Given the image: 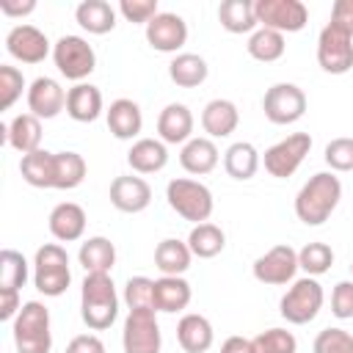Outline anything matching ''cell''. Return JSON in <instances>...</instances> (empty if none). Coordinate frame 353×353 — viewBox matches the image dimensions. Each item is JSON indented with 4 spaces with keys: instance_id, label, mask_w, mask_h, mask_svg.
I'll use <instances>...</instances> for the list:
<instances>
[{
    "instance_id": "obj_26",
    "label": "cell",
    "mask_w": 353,
    "mask_h": 353,
    "mask_svg": "<svg viewBox=\"0 0 353 353\" xmlns=\"http://www.w3.org/2000/svg\"><path fill=\"white\" fill-rule=\"evenodd\" d=\"M190 298H193V290L182 276L154 279V312H165V314L182 312V309H188Z\"/></svg>"
},
{
    "instance_id": "obj_23",
    "label": "cell",
    "mask_w": 353,
    "mask_h": 353,
    "mask_svg": "<svg viewBox=\"0 0 353 353\" xmlns=\"http://www.w3.org/2000/svg\"><path fill=\"white\" fill-rule=\"evenodd\" d=\"M240 110L232 99H210L201 110V127L210 138H226L237 130Z\"/></svg>"
},
{
    "instance_id": "obj_31",
    "label": "cell",
    "mask_w": 353,
    "mask_h": 353,
    "mask_svg": "<svg viewBox=\"0 0 353 353\" xmlns=\"http://www.w3.org/2000/svg\"><path fill=\"white\" fill-rule=\"evenodd\" d=\"M207 74H210V66L196 52H176L174 61L168 63V77L179 88H196L207 80Z\"/></svg>"
},
{
    "instance_id": "obj_17",
    "label": "cell",
    "mask_w": 353,
    "mask_h": 353,
    "mask_svg": "<svg viewBox=\"0 0 353 353\" xmlns=\"http://www.w3.org/2000/svg\"><path fill=\"white\" fill-rule=\"evenodd\" d=\"M66 108V91L52 77H36L28 88V113L36 119H55Z\"/></svg>"
},
{
    "instance_id": "obj_19",
    "label": "cell",
    "mask_w": 353,
    "mask_h": 353,
    "mask_svg": "<svg viewBox=\"0 0 353 353\" xmlns=\"http://www.w3.org/2000/svg\"><path fill=\"white\" fill-rule=\"evenodd\" d=\"M157 135L163 143H188L193 138V113L182 102H171L157 116Z\"/></svg>"
},
{
    "instance_id": "obj_35",
    "label": "cell",
    "mask_w": 353,
    "mask_h": 353,
    "mask_svg": "<svg viewBox=\"0 0 353 353\" xmlns=\"http://www.w3.org/2000/svg\"><path fill=\"white\" fill-rule=\"evenodd\" d=\"M223 245H226V234H223V229L221 226H215V223H196L193 229H190V234H188V248H190V254L193 256H199V259H212V256H218L221 251H223Z\"/></svg>"
},
{
    "instance_id": "obj_28",
    "label": "cell",
    "mask_w": 353,
    "mask_h": 353,
    "mask_svg": "<svg viewBox=\"0 0 353 353\" xmlns=\"http://www.w3.org/2000/svg\"><path fill=\"white\" fill-rule=\"evenodd\" d=\"M74 19L83 30H88L94 36H105L116 28V8L105 0H83L74 8Z\"/></svg>"
},
{
    "instance_id": "obj_52",
    "label": "cell",
    "mask_w": 353,
    "mask_h": 353,
    "mask_svg": "<svg viewBox=\"0 0 353 353\" xmlns=\"http://www.w3.org/2000/svg\"><path fill=\"white\" fill-rule=\"evenodd\" d=\"M350 273H353V265H350Z\"/></svg>"
},
{
    "instance_id": "obj_50",
    "label": "cell",
    "mask_w": 353,
    "mask_h": 353,
    "mask_svg": "<svg viewBox=\"0 0 353 353\" xmlns=\"http://www.w3.org/2000/svg\"><path fill=\"white\" fill-rule=\"evenodd\" d=\"M36 11V0H0V14L6 17H25Z\"/></svg>"
},
{
    "instance_id": "obj_39",
    "label": "cell",
    "mask_w": 353,
    "mask_h": 353,
    "mask_svg": "<svg viewBox=\"0 0 353 353\" xmlns=\"http://www.w3.org/2000/svg\"><path fill=\"white\" fill-rule=\"evenodd\" d=\"M28 281V259L14 251L3 248L0 251V290H19Z\"/></svg>"
},
{
    "instance_id": "obj_44",
    "label": "cell",
    "mask_w": 353,
    "mask_h": 353,
    "mask_svg": "<svg viewBox=\"0 0 353 353\" xmlns=\"http://www.w3.org/2000/svg\"><path fill=\"white\" fill-rule=\"evenodd\" d=\"M325 163L331 165V171H353V138H334L325 146Z\"/></svg>"
},
{
    "instance_id": "obj_20",
    "label": "cell",
    "mask_w": 353,
    "mask_h": 353,
    "mask_svg": "<svg viewBox=\"0 0 353 353\" xmlns=\"http://www.w3.org/2000/svg\"><path fill=\"white\" fill-rule=\"evenodd\" d=\"M47 226H50V234L55 240L74 243L85 232V210L74 201H61V204L52 207V212L47 218Z\"/></svg>"
},
{
    "instance_id": "obj_43",
    "label": "cell",
    "mask_w": 353,
    "mask_h": 353,
    "mask_svg": "<svg viewBox=\"0 0 353 353\" xmlns=\"http://www.w3.org/2000/svg\"><path fill=\"white\" fill-rule=\"evenodd\" d=\"M25 88V77L17 66L3 63L0 66V110H11V105L22 97Z\"/></svg>"
},
{
    "instance_id": "obj_48",
    "label": "cell",
    "mask_w": 353,
    "mask_h": 353,
    "mask_svg": "<svg viewBox=\"0 0 353 353\" xmlns=\"http://www.w3.org/2000/svg\"><path fill=\"white\" fill-rule=\"evenodd\" d=\"M66 353H105V345L97 334H77L66 345Z\"/></svg>"
},
{
    "instance_id": "obj_15",
    "label": "cell",
    "mask_w": 353,
    "mask_h": 353,
    "mask_svg": "<svg viewBox=\"0 0 353 353\" xmlns=\"http://www.w3.org/2000/svg\"><path fill=\"white\" fill-rule=\"evenodd\" d=\"M6 50L19 63H41L50 55V39L36 25H17L6 36Z\"/></svg>"
},
{
    "instance_id": "obj_9",
    "label": "cell",
    "mask_w": 353,
    "mask_h": 353,
    "mask_svg": "<svg viewBox=\"0 0 353 353\" xmlns=\"http://www.w3.org/2000/svg\"><path fill=\"white\" fill-rule=\"evenodd\" d=\"M124 353H160L163 334L154 309H130L121 331Z\"/></svg>"
},
{
    "instance_id": "obj_8",
    "label": "cell",
    "mask_w": 353,
    "mask_h": 353,
    "mask_svg": "<svg viewBox=\"0 0 353 353\" xmlns=\"http://www.w3.org/2000/svg\"><path fill=\"white\" fill-rule=\"evenodd\" d=\"M309 149H312V135H309V132H292V135H287L284 141H279V143H273L270 149H265L262 165H265V171H268L270 176L287 179V176H292V174L298 171V165L306 160Z\"/></svg>"
},
{
    "instance_id": "obj_34",
    "label": "cell",
    "mask_w": 353,
    "mask_h": 353,
    "mask_svg": "<svg viewBox=\"0 0 353 353\" xmlns=\"http://www.w3.org/2000/svg\"><path fill=\"white\" fill-rule=\"evenodd\" d=\"M218 22L229 33H254L259 25L251 0H223L218 6Z\"/></svg>"
},
{
    "instance_id": "obj_40",
    "label": "cell",
    "mask_w": 353,
    "mask_h": 353,
    "mask_svg": "<svg viewBox=\"0 0 353 353\" xmlns=\"http://www.w3.org/2000/svg\"><path fill=\"white\" fill-rule=\"evenodd\" d=\"M251 345H254V353H295L298 350V339L287 328H268L256 334Z\"/></svg>"
},
{
    "instance_id": "obj_22",
    "label": "cell",
    "mask_w": 353,
    "mask_h": 353,
    "mask_svg": "<svg viewBox=\"0 0 353 353\" xmlns=\"http://www.w3.org/2000/svg\"><path fill=\"white\" fill-rule=\"evenodd\" d=\"M108 130L119 138V141H132L138 138V132L143 130V113L138 108V102L132 99H113L108 108Z\"/></svg>"
},
{
    "instance_id": "obj_30",
    "label": "cell",
    "mask_w": 353,
    "mask_h": 353,
    "mask_svg": "<svg viewBox=\"0 0 353 353\" xmlns=\"http://www.w3.org/2000/svg\"><path fill=\"white\" fill-rule=\"evenodd\" d=\"M77 259L85 273H110L116 265V245L102 234L88 237L85 243H80Z\"/></svg>"
},
{
    "instance_id": "obj_42",
    "label": "cell",
    "mask_w": 353,
    "mask_h": 353,
    "mask_svg": "<svg viewBox=\"0 0 353 353\" xmlns=\"http://www.w3.org/2000/svg\"><path fill=\"white\" fill-rule=\"evenodd\" d=\"M312 353H353V334L345 328H323L312 342Z\"/></svg>"
},
{
    "instance_id": "obj_1",
    "label": "cell",
    "mask_w": 353,
    "mask_h": 353,
    "mask_svg": "<svg viewBox=\"0 0 353 353\" xmlns=\"http://www.w3.org/2000/svg\"><path fill=\"white\" fill-rule=\"evenodd\" d=\"M342 199V182L331 171H320L309 176V182L295 196V215L306 226H320L331 218Z\"/></svg>"
},
{
    "instance_id": "obj_24",
    "label": "cell",
    "mask_w": 353,
    "mask_h": 353,
    "mask_svg": "<svg viewBox=\"0 0 353 353\" xmlns=\"http://www.w3.org/2000/svg\"><path fill=\"white\" fill-rule=\"evenodd\" d=\"M66 113H69V119H74L80 124L97 121L99 113H102V91L91 83L72 85L66 91Z\"/></svg>"
},
{
    "instance_id": "obj_49",
    "label": "cell",
    "mask_w": 353,
    "mask_h": 353,
    "mask_svg": "<svg viewBox=\"0 0 353 353\" xmlns=\"http://www.w3.org/2000/svg\"><path fill=\"white\" fill-rule=\"evenodd\" d=\"M19 309V290H0V320H14Z\"/></svg>"
},
{
    "instance_id": "obj_21",
    "label": "cell",
    "mask_w": 353,
    "mask_h": 353,
    "mask_svg": "<svg viewBox=\"0 0 353 353\" xmlns=\"http://www.w3.org/2000/svg\"><path fill=\"white\" fill-rule=\"evenodd\" d=\"M176 339H179V347L185 353H207L212 347L215 331H212V323L204 314L190 312L176 323Z\"/></svg>"
},
{
    "instance_id": "obj_6",
    "label": "cell",
    "mask_w": 353,
    "mask_h": 353,
    "mask_svg": "<svg viewBox=\"0 0 353 353\" xmlns=\"http://www.w3.org/2000/svg\"><path fill=\"white\" fill-rule=\"evenodd\" d=\"M323 301H325V292H323L320 281L312 279V276H303V279L292 281V287L284 292V298L279 303V312L287 323L306 325L320 314Z\"/></svg>"
},
{
    "instance_id": "obj_47",
    "label": "cell",
    "mask_w": 353,
    "mask_h": 353,
    "mask_svg": "<svg viewBox=\"0 0 353 353\" xmlns=\"http://www.w3.org/2000/svg\"><path fill=\"white\" fill-rule=\"evenodd\" d=\"M331 25L353 36V0H336L331 6Z\"/></svg>"
},
{
    "instance_id": "obj_13",
    "label": "cell",
    "mask_w": 353,
    "mask_h": 353,
    "mask_svg": "<svg viewBox=\"0 0 353 353\" xmlns=\"http://www.w3.org/2000/svg\"><path fill=\"white\" fill-rule=\"evenodd\" d=\"M295 273H298V251L287 243H279L254 259V279L262 284L279 287V284L292 281Z\"/></svg>"
},
{
    "instance_id": "obj_10",
    "label": "cell",
    "mask_w": 353,
    "mask_h": 353,
    "mask_svg": "<svg viewBox=\"0 0 353 353\" xmlns=\"http://www.w3.org/2000/svg\"><path fill=\"white\" fill-rule=\"evenodd\" d=\"M254 14L259 28H270L279 33H298L309 22V11L301 0H256Z\"/></svg>"
},
{
    "instance_id": "obj_11",
    "label": "cell",
    "mask_w": 353,
    "mask_h": 353,
    "mask_svg": "<svg viewBox=\"0 0 353 353\" xmlns=\"http://www.w3.org/2000/svg\"><path fill=\"white\" fill-rule=\"evenodd\" d=\"M262 110L270 124H295L306 113V94L295 83H276L265 91Z\"/></svg>"
},
{
    "instance_id": "obj_51",
    "label": "cell",
    "mask_w": 353,
    "mask_h": 353,
    "mask_svg": "<svg viewBox=\"0 0 353 353\" xmlns=\"http://www.w3.org/2000/svg\"><path fill=\"white\" fill-rule=\"evenodd\" d=\"M221 353H254V345H251V339H245V336H229L223 345H221Z\"/></svg>"
},
{
    "instance_id": "obj_14",
    "label": "cell",
    "mask_w": 353,
    "mask_h": 353,
    "mask_svg": "<svg viewBox=\"0 0 353 353\" xmlns=\"http://www.w3.org/2000/svg\"><path fill=\"white\" fill-rule=\"evenodd\" d=\"M146 41L157 52H176L188 41V22L174 11H160L146 25Z\"/></svg>"
},
{
    "instance_id": "obj_45",
    "label": "cell",
    "mask_w": 353,
    "mask_h": 353,
    "mask_svg": "<svg viewBox=\"0 0 353 353\" xmlns=\"http://www.w3.org/2000/svg\"><path fill=\"white\" fill-rule=\"evenodd\" d=\"M119 11L127 22H135V25H149L160 11H157V0H121L119 3Z\"/></svg>"
},
{
    "instance_id": "obj_3",
    "label": "cell",
    "mask_w": 353,
    "mask_h": 353,
    "mask_svg": "<svg viewBox=\"0 0 353 353\" xmlns=\"http://www.w3.org/2000/svg\"><path fill=\"white\" fill-rule=\"evenodd\" d=\"M14 345L17 353H50L52 331H50V309L41 301L22 303L19 314L14 317Z\"/></svg>"
},
{
    "instance_id": "obj_27",
    "label": "cell",
    "mask_w": 353,
    "mask_h": 353,
    "mask_svg": "<svg viewBox=\"0 0 353 353\" xmlns=\"http://www.w3.org/2000/svg\"><path fill=\"white\" fill-rule=\"evenodd\" d=\"M218 160H221V154H218V146L212 143V138H190L179 152L182 168L196 176L210 174L218 165Z\"/></svg>"
},
{
    "instance_id": "obj_18",
    "label": "cell",
    "mask_w": 353,
    "mask_h": 353,
    "mask_svg": "<svg viewBox=\"0 0 353 353\" xmlns=\"http://www.w3.org/2000/svg\"><path fill=\"white\" fill-rule=\"evenodd\" d=\"M0 141H6L11 149H17L22 157L41 149V119L33 113H19L11 119V124L0 127Z\"/></svg>"
},
{
    "instance_id": "obj_5",
    "label": "cell",
    "mask_w": 353,
    "mask_h": 353,
    "mask_svg": "<svg viewBox=\"0 0 353 353\" xmlns=\"http://www.w3.org/2000/svg\"><path fill=\"white\" fill-rule=\"evenodd\" d=\"M165 199H168V207L179 218L193 221V223H207L212 210H215L210 188L196 182V179H188V176L171 179L168 188H165Z\"/></svg>"
},
{
    "instance_id": "obj_12",
    "label": "cell",
    "mask_w": 353,
    "mask_h": 353,
    "mask_svg": "<svg viewBox=\"0 0 353 353\" xmlns=\"http://www.w3.org/2000/svg\"><path fill=\"white\" fill-rule=\"evenodd\" d=\"M317 63L328 74L350 72L353 69V36L328 22L317 36Z\"/></svg>"
},
{
    "instance_id": "obj_37",
    "label": "cell",
    "mask_w": 353,
    "mask_h": 353,
    "mask_svg": "<svg viewBox=\"0 0 353 353\" xmlns=\"http://www.w3.org/2000/svg\"><path fill=\"white\" fill-rule=\"evenodd\" d=\"M52 154L55 152H47V149H39V152H30L19 160V174L28 185L33 188H52Z\"/></svg>"
},
{
    "instance_id": "obj_32",
    "label": "cell",
    "mask_w": 353,
    "mask_h": 353,
    "mask_svg": "<svg viewBox=\"0 0 353 353\" xmlns=\"http://www.w3.org/2000/svg\"><path fill=\"white\" fill-rule=\"evenodd\" d=\"M190 259H193V254H190L188 243H182L176 237H165L154 248V268L163 276H182L190 268Z\"/></svg>"
},
{
    "instance_id": "obj_41",
    "label": "cell",
    "mask_w": 353,
    "mask_h": 353,
    "mask_svg": "<svg viewBox=\"0 0 353 353\" xmlns=\"http://www.w3.org/2000/svg\"><path fill=\"white\" fill-rule=\"evenodd\" d=\"M124 303L130 309H154V279L132 276L124 287Z\"/></svg>"
},
{
    "instance_id": "obj_38",
    "label": "cell",
    "mask_w": 353,
    "mask_h": 353,
    "mask_svg": "<svg viewBox=\"0 0 353 353\" xmlns=\"http://www.w3.org/2000/svg\"><path fill=\"white\" fill-rule=\"evenodd\" d=\"M331 265H334V251L328 243H306L298 251V268L306 270V276H312V279L328 273Z\"/></svg>"
},
{
    "instance_id": "obj_46",
    "label": "cell",
    "mask_w": 353,
    "mask_h": 353,
    "mask_svg": "<svg viewBox=\"0 0 353 353\" xmlns=\"http://www.w3.org/2000/svg\"><path fill=\"white\" fill-rule=\"evenodd\" d=\"M331 314L339 317V320H350L353 317V281L334 284V292H331Z\"/></svg>"
},
{
    "instance_id": "obj_29",
    "label": "cell",
    "mask_w": 353,
    "mask_h": 353,
    "mask_svg": "<svg viewBox=\"0 0 353 353\" xmlns=\"http://www.w3.org/2000/svg\"><path fill=\"white\" fill-rule=\"evenodd\" d=\"M259 165H262V157H259L256 146L248 141H237L223 152V168L232 179L245 182L259 171Z\"/></svg>"
},
{
    "instance_id": "obj_7",
    "label": "cell",
    "mask_w": 353,
    "mask_h": 353,
    "mask_svg": "<svg viewBox=\"0 0 353 353\" xmlns=\"http://www.w3.org/2000/svg\"><path fill=\"white\" fill-rule=\"evenodd\" d=\"M52 61L66 80L83 83L97 69V52L83 36H61L52 44Z\"/></svg>"
},
{
    "instance_id": "obj_33",
    "label": "cell",
    "mask_w": 353,
    "mask_h": 353,
    "mask_svg": "<svg viewBox=\"0 0 353 353\" xmlns=\"http://www.w3.org/2000/svg\"><path fill=\"white\" fill-rule=\"evenodd\" d=\"M85 160L77 152H55L52 154V188L55 190H72L83 185L85 179Z\"/></svg>"
},
{
    "instance_id": "obj_36",
    "label": "cell",
    "mask_w": 353,
    "mask_h": 353,
    "mask_svg": "<svg viewBox=\"0 0 353 353\" xmlns=\"http://www.w3.org/2000/svg\"><path fill=\"white\" fill-rule=\"evenodd\" d=\"M248 55L254 61H262V63H273L284 55L287 44H284V33L279 30H270V28H256L251 36H248Z\"/></svg>"
},
{
    "instance_id": "obj_16",
    "label": "cell",
    "mask_w": 353,
    "mask_h": 353,
    "mask_svg": "<svg viewBox=\"0 0 353 353\" xmlns=\"http://www.w3.org/2000/svg\"><path fill=\"white\" fill-rule=\"evenodd\" d=\"M110 204L127 215L143 212L152 204V188L143 176H132V174L116 176L110 182Z\"/></svg>"
},
{
    "instance_id": "obj_4",
    "label": "cell",
    "mask_w": 353,
    "mask_h": 353,
    "mask_svg": "<svg viewBox=\"0 0 353 353\" xmlns=\"http://www.w3.org/2000/svg\"><path fill=\"white\" fill-rule=\"evenodd\" d=\"M33 284L41 295L58 298L69 290L72 284V270H69V254L58 243H44L36 251L33 259Z\"/></svg>"
},
{
    "instance_id": "obj_25",
    "label": "cell",
    "mask_w": 353,
    "mask_h": 353,
    "mask_svg": "<svg viewBox=\"0 0 353 353\" xmlns=\"http://www.w3.org/2000/svg\"><path fill=\"white\" fill-rule=\"evenodd\" d=\"M127 163L135 174H157L168 163V149L160 138H138L127 152Z\"/></svg>"
},
{
    "instance_id": "obj_2",
    "label": "cell",
    "mask_w": 353,
    "mask_h": 353,
    "mask_svg": "<svg viewBox=\"0 0 353 353\" xmlns=\"http://www.w3.org/2000/svg\"><path fill=\"white\" fill-rule=\"evenodd\" d=\"M80 317L91 331H105L119 317V295L110 273H85L80 287Z\"/></svg>"
}]
</instances>
